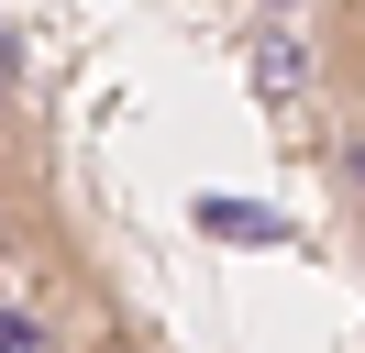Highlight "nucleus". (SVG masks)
I'll use <instances>...</instances> for the list:
<instances>
[{"instance_id": "1", "label": "nucleus", "mask_w": 365, "mask_h": 353, "mask_svg": "<svg viewBox=\"0 0 365 353\" xmlns=\"http://www.w3.org/2000/svg\"><path fill=\"white\" fill-rule=\"evenodd\" d=\"M0 353H45V320L34 309H0Z\"/></svg>"}, {"instance_id": "2", "label": "nucleus", "mask_w": 365, "mask_h": 353, "mask_svg": "<svg viewBox=\"0 0 365 353\" xmlns=\"http://www.w3.org/2000/svg\"><path fill=\"white\" fill-rule=\"evenodd\" d=\"M343 176H354V199H365V122H354V144H343Z\"/></svg>"}, {"instance_id": "3", "label": "nucleus", "mask_w": 365, "mask_h": 353, "mask_svg": "<svg viewBox=\"0 0 365 353\" xmlns=\"http://www.w3.org/2000/svg\"><path fill=\"white\" fill-rule=\"evenodd\" d=\"M0 78H11V66H0Z\"/></svg>"}]
</instances>
